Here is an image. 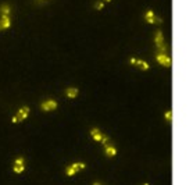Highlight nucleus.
<instances>
[{
	"label": "nucleus",
	"instance_id": "nucleus-1",
	"mask_svg": "<svg viewBox=\"0 0 193 185\" xmlns=\"http://www.w3.org/2000/svg\"><path fill=\"white\" fill-rule=\"evenodd\" d=\"M154 45H156V48L158 49L160 53H167L168 48L164 42V35H162V32L160 31V29H157L156 34H154Z\"/></svg>",
	"mask_w": 193,
	"mask_h": 185
},
{
	"label": "nucleus",
	"instance_id": "nucleus-2",
	"mask_svg": "<svg viewBox=\"0 0 193 185\" xmlns=\"http://www.w3.org/2000/svg\"><path fill=\"white\" fill-rule=\"evenodd\" d=\"M156 60L158 64L164 65V67H171L172 65V60H171V57L168 56L167 53H157L156 54Z\"/></svg>",
	"mask_w": 193,
	"mask_h": 185
},
{
	"label": "nucleus",
	"instance_id": "nucleus-3",
	"mask_svg": "<svg viewBox=\"0 0 193 185\" xmlns=\"http://www.w3.org/2000/svg\"><path fill=\"white\" fill-rule=\"evenodd\" d=\"M13 171H14L15 174H21L25 171V159H24V157H17V159L14 160Z\"/></svg>",
	"mask_w": 193,
	"mask_h": 185
},
{
	"label": "nucleus",
	"instance_id": "nucleus-4",
	"mask_svg": "<svg viewBox=\"0 0 193 185\" xmlns=\"http://www.w3.org/2000/svg\"><path fill=\"white\" fill-rule=\"evenodd\" d=\"M129 64L140 68L142 71H147L149 68H150V65H149L145 60H139V59H135V57H131V59H129Z\"/></svg>",
	"mask_w": 193,
	"mask_h": 185
},
{
	"label": "nucleus",
	"instance_id": "nucleus-5",
	"mask_svg": "<svg viewBox=\"0 0 193 185\" xmlns=\"http://www.w3.org/2000/svg\"><path fill=\"white\" fill-rule=\"evenodd\" d=\"M57 102L53 100V99H49V100H45L40 103V109L43 110V111H53V110L57 109Z\"/></svg>",
	"mask_w": 193,
	"mask_h": 185
},
{
	"label": "nucleus",
	"instance_id": "nucleus-6",
	"mask_svg": "<svg viewBox=\"0 0 193 185\" xmlns=\"http://www.w3.org/2000/svg\"><path fill=\"white\" fill-rule=\"evenodd\" d=\"M29 111H31V109H29L28 106H23V107H20V110L17 111L18 123H20V121H24V120H25V118L29 116Z\"/></svg>",
	"mask_w": 193,
	"mask_h": 185
},
{
	"label": "nucleus",
	"instance_id": "nucleus-7",
	"mask_svg": "<svg viewBox=\"0 0 193 185\" xmlns=\"http://www.w3.org/2000/svg\"><path fill=\"white\" fill-rule=\"evenodd\" d=\"M90 137H92L93 141H96V142H101L106 135H104L99 128H92V129H90Z\"/></svg>",
	"mask_w": 193,
	"mask_h": 185
},
{
	"label": "nucleus",
	"instance_id": "nucleus-8",
	"mask_svg": "<svg viewBox=\"0 0 193 185\" xmlns=\"http://www.w3.org/2000/svg\"><path fill=\"white\" fill-rule=\"evenodd\" d=\"M104 154H106L107 157H114L115 154H117V149H115V146L113 145H106L104 146Z\"/></svg>",
	"mask_w": 193,
	"mask_h": 185
},
{
	"label": "nucleus",
	"instance_id": "nucleus-9",
	"mask_svg": "<svg viewBox=\"0 0 193 185\" xmlns=\"http://www.w3.org/2000/svg\"><path fill=\"white\" fill-rule=\"evenodd\" d=\"M156 17L157 15L154 14L153 10H147L145 14V20H146V23H149V24H156Z\"/></svg>",
	"mask_w": 193,
	"mask_h": 185
},
{
	"label": "nucleus",
	"instance_id": "nucleus-10",
	"mask_svg": "<svg viewBox=\"0 0 193 185\" xmlns=\"http://www.w3.org/2000/svg\"><path fill=\"white\" fill-rule=\"evenodd\" d=\"M78 93H79L78 88H67V89H65V96H67L68 99H75L76 96H78Z\"/></svg>",
	"mask_w": 193,
	"mask_h": 185
},
{
	"label": "nucleus",
	"instance_id": "nucleus-11",
	"mask_svg": "<svg viewBox=\"0 0 193 185\" xmlns=\"http://www.w3.org/2000/svg\"><path fill=\"white\" fill-rule=\"evenodd\" d=\"M10 13H11V7H10V4L4 3L0 6V15H10Z\"/></svg>",
	"mask_w": 193,
	"mask_h": 185
},
{
	"label": "nucleus",
	"instance_id": "nucleus-12",
	"mask_svg": "<svg viewBox=\"0 0 193 185\" xmlns=\"http://www.w3.org/2000/svg\"><path fill=\"white\" fill-rule=\"evenodd\" d=\"M2 25H3V29H9L11 27V21H10V17L9 15H2Z\"/></svg>",
	"mask_w": 193,
	"mask_h": 185
},
{
	"label": "nucleus",
	"instance_id": "nucleus-13",
	"mask_svg": "<svg viewBox=\"0 0 193 185\" xmlns=\"http://www.w3.org/2000/svg\"><path fill=\"white\" fill-rule=\"evenodd\" d=\"M71 166L74 167V170H75L76 173H79V171H82V170H85V168H86V164H85V163H82V162H75V163H72Z\"/></svg>",
	"mask_w": 193,
	"mask_h": 185
},
{
	"label": "nucleus",
	"instance_id": "nucleus-14",
	"mask_svg": "<svg viewBox=\"0 0 193 185\" xmlns=\"http://www.w3.org/2000/svg\"><path fill=\"white\" fill-rule=\"evenodd\" d=\"M65 174H67L68 177H74V175L76 174V171L74 170V167H72V166H68V167L65 168Z\"/></svg>",
	"mask_w": 193,
	"mask_h": 185
},
{
	"label": "nucleus",
	"instance_id": "nucleus-15",
	"mask_svg": "<svg viewBox=\"0 0 193 185\" xmlns=\"http://www.w3.org/2000/svg\"><path fill=\"white\" fill-rule=\"evenodd\" d=\"M164 116H165V120H167V123H172V111H171V110H167Z\"/></svg>",
	"mask_w": 193,
	"mask_h": 185
},
{
	"label": "nucleus",
	"instance_id": "nucleus-16",
	"mask_svg": "<svg viewBox=\"0 0 193 185\" xmlns=\"http://www.w3.org/2000/svg\"><path fill=\"white\" fill-rule=\"evenodd\" d=\"M93 7H95L96 10H103L104 9V2H96V3L93 4Z\"/></svg>",
	"mask_w": 193,
	"mask_h": 185
},
{
	"label": "nucleus",
	"instance_id": "nucleus-17",
	"mask_svg": "<svg viewBox=\"0 0 193 185\" xmlns=\"http://www.w3.org/2000/svg\"><path fill=\"white\" fill-rule=\"evenodd\" d=\"M11 121H13V123H14V124H15V123H18V118H17V116H14V117L11 118Z\"/></svg>",
	"mask_w": 193,
	"mask_h": 185
},
{
	"label": "nucleus",
	"instance_id": "nucleus-18",
	"mask_svg": "<svg viewBox=\"0 0 193 185\" xmlns=\"http://www.w3.org/2000/svg\"><path fill=\"white\" fill-rule=\"evenodd\" d=\"M0 31H3V25H2V20H0Z\"/></svg>",
	"mask_w": 193,
	"mask_h": 185
},
{
	"label": "nucleus",
	"instance_id": "nucleus-19",
	"mask_svg": "<svg viewBox=\"0 0 193 185\" xmlns=\"http://www.w3.org/2000/svg\"><path fill=\"white\" fill-rule=\"evenodd\" d=\"M93 185H101V182H93Z\"/></svg>",
	"mask_w": 193,
	"mask_h": 185
},
{
	"label": "nucleus",
	"instance_id": "nucleus-20",
	"mask_svg": "<svg viewBox=\"0 0 193 185\" xmlns=\"http://www.w3.org/2000/svg\"><path fill=\"white\" fill-rule=\"evenodd\" d=\"M104 3H110V2H111V0H103Z\"/></svg>",
	"mask_w": 193,
	"mask_h": 185
},
{
	"label": "nucleus",
	"instance_id": "nucleus-21",
	"mask_svg": "<svg viewBox=\"0 0 193 185\" xmlns=\"http://www.w3.org/2000/svg\"><path fill=\"white\" fill-rule=\"evenodd\" d=\"M142 185H149V182H145V184H142Z\"/></svg>",
	"mask_w": 193,
	"mask_h": 185
},
{
	"label": "nucleus",
	"instance_id": "nucleus-22",
	"mask_svg": "<svg viewBox=\"0 0 193 185\" xmlns=\"http://www.w3.org/2000/svg\"><path fill=\"white\" fill-rule=\"evenodd\" d=\"M42 2H46V0H42Z\"/></svg>",
	"mask_w": 193,
	"mask_h": 185
}]
</instances>
